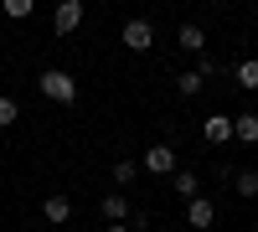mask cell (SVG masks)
<instances>
[{"label":"cell","mask_w":258,"mask_h":232,"mask_svg":"<svg viewBox=\"0 0 258 232\" xmlns=\"http://www.w3.org/2000/svg\"><path fill=\"white\" fill-rule=\"evenodd\" d=\"M16 119H21V103L16 98H0V129H11Z\"/></svg>","instance_id":"cell-16"},{"label":"cell","mask_w":258,"mask_h":232,"mask_svg":"<svg viewBox=\"0 0 258 232\" xmlns=\"http://www.w3.org/2000/svg\"><path fill=\"white\" fill-rule=\"evenodd\" d=\"M36 88H41V98H52V103H78V83L62 72V67H47L36 78Z\"/></svg>","instance_id":"cell-1"},{"label":"cell","mask_w":258,"mask_h":232,"mask_svg":"<svg viewBox=\"0 0 258 232\" xmlns=\"http://www.w3.org/2000/svg\"><path fill=\"white\" fill-rule=\"evenodd\" d=\"M232 78H238V88H243V93H258V57L238 62V72H232Z\"/></svg>","instance_id":"cell-11"},{"label":"cell","mask_w":258,"mask_h":232,"mask_svg":"<svg viewBox=\"0 0 258 232\" xmlns=\"http://www.w3.org/2000/svg\"><path fill=\"white\" fill-rule=\"evenodd\" d=\"M135 176H140V160H114V181L119 186H135Z\"/></svg>","instance_id":"cell-14"},{"label":"cell","mask_w":258,"mask_h":232,"mask_svg":"<svg viewBox=\"0 0 258 232\" xmlns=\"http://www.w3.org/2000/svg\"><path fill=\"white\" fill-rule=\"evenodd\" d=\"M186 222L197 227V232H207L212 222H217V206H212L207 196H191V201H186Z\"/></svg>","instance_id":"cell-5"},{"label":"cell","mask_w":258,"mask_h":232,"mask_svg":"<svg viewBox=\"0 0 258 232\" xmlns=\"http://www.w3.org/2000/svg\"><path fill=\"white\" fill-rule=\"evenodd\" d=\"M0 11H6L11 21H26V16L36 11V0H0Z\"/></svg>","instance_id":"cell-13"},{"label":"cell","mask_w":258,"mask_h":232,"mask_svg":"<svg viewBox=\"0 0 258 232\" xmlns=\"http://www.w3.org/2000/svg\"><path fill=\"white\" fill-rule=\"evenodd\" d=\"M176 191L191 201V196H197V171H176Z\"/></svg>","instance_id":"cell-17"},{"label":"cell","mask_w":258,"mask_h":232,"mask_svg":"<svg viewBox=\"0 0 258 232\" xmlns=\"http://www.w3.org/2000/svg\"><path fill=\"white\" fill-rule=\"evenodd\" d=\"M202 83H207V72H202V67H191V72L176 78V93H181V98H197V93H202Z\"/></svg>","instance_id":"cell-10"},{"label":"cell","mask_w":258,"mask_h":232,"mask_svg":"<svg viewBox=\"0 0 258 232\" xmlns=\"http://www.w3.org/2000/svg\"><path fill=\"white\" fill-rule=\"evenodd\" d=\"M124 47L129 52H150V47H155V31H150V21H124Z\"/></svg>","instance_id":"cell-3"},{"label":"cell","mask_w":258,"mask_h":232,"mask_svg":"<svg viewBox=\"0 0 258 232\" xmlns=\"http://www.w3.org/2000/svg\"><path fill=\"white\" fill-rule=\"evenodd\" d=\"M232 186H238L243 196H258V171H238V176H232Z\"/></svg>","instance_id":"cell-15"},{"label":"cell","mask_w":258,"mask_h":232,"mask_svg":"<svg viewBox=\"0 0 258 232\" xmlns=\"http://www.w3.org/2000/svg\"><path fill=\"white\" fill-rule=\"evenodd\" d=\"M176 41H181V47H186V52H202V47H207V31L197 26V21H186V26L176 31Z\"/></svg>","instance_id":"cell-9"},{"label":"cell","mask_w":258,"mask_h":232,"mask_svg":"<svg viewBox=\"0 0 258 232\" xmlns=\"http://www.w3.org/2000/svg\"><path fill=\"white\" fill-rule=\"evenodd\" d=\"M232 139L258 144V114H238V119H232Z\"/></svg>","instance_id":"cell-8"},{"label":"cell","mask_w":258,"mask_h":232,"mask_svg":"<svg viewBox=\"0 0 258 232\" xmlns=\"http://www.w3.org/2000/svg\"><path fill=\"white\" fill-rule=\"evenodd\" d=\"M109 232H129V227H124V222H109Z\"/></svg>","instance_id":"cell-18"},{"label":"cell","mask_w":258,"mask_h":232,"mask_svg":"<svg viewBox=\"0 0 258 232\" xmlns=\"http://www.w3.org/2000/svg\"><path fill=\"white\" fill-rule=\"evenodd\" d=\"M140 171H150V176H176V150H170V144H150V150L140 155Z\"/></svg>","instance_id":"cell-2"},{"label":"cell","mask_w":258,"mask_h":232,"mask_svg":"<svg viewBox=\"0 0 258 232\" xmlns=\"http://www.w3.org/2000/svg\"><path fill=\"white\" fill-rule=\"evenodd\" d=\"M232 139V119L227 114H212L207 119V144H227Z\"/></svg>","instance_id":"cell-7"},{"label":"cell","mask_w":258,"mask_h":232,"mask_svg":"<svg viewBox=\"0 0 258 232\" xmlns=\"http://www.w3.org/2000/svg\"><path fill=\"white\" fill-rule=\"evenodd\" d=\"M52 26H57V36H73L83 26V0H62L57 16H52Z\"/></svg>","instance_id":"cell-4"},{"label":"cell","mask_w":258,"mask_h":232,"mask_svg":"<svg viewBox=\"0 0 258 232\" xmlns=\"http://www.w3.org/2000/svg\"><path fill=\"white\" fill-rule=\"evenodd\" d=\"M41 217H47L52 227H62V222L73 217V201L68 196H47V201H41Z\"/></svg>","instance_id":"cell-6"},{"label":"cell","mask_w":258,"mask_h":232,"mask_svg":"<svg viewBox=\"0 0 258 232\" xmlns=\"http://www.w3.org/2000/svg\"><path fill=\"white\" fill-rule=\"evenodd\" d=\"M103 217H109V222H124V217H129V201H124V191L103 196Z\"/></svg>","instance_id":"cell-12"}]
</instances>
